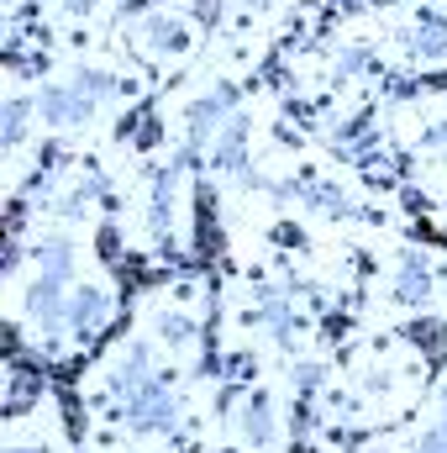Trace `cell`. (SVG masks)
Here are the masks:
<instances>
[{
	"label": "cell",
	"mask_w": 447,
	"mask_h": 453,
	"mask_svg": "<svg viewBox=\"0 0 447 453\" xmlns=\"http://www.w3.org/2000/svg\"><path fill=\"white\" fill-rule=\"evenodd\" d=\"M5 453H42V449H21V443H11V449H5Z\"/></svg>",
	"instance_id": "obj_3"
},
{
	"label": "cell",
	"mask_w": 447,
	"mask_h": 453,
	"mask_svg": "<svg viewBox=\"0 0 447 453\" xmlns=\"http://www.w3.org/2000/svg\"><path fill=\"white\" fill-rule=\"evenodd\" d=\"M21 132H27V101H11V111H5V142L16 148Z\"/></svg>",
	"instance_id": "obj_2"
},
{
	"label": "cell",
	"mask_w": 447,
	"mask_h": 453,
	"mask_svg": "<svg viewBox=\"0 0 447 453\" xmlns=\"http://www.w3.org/2000/svg\"><path fill=\"white\" fill-rule=\"evenodd\" d=\"M106 322V296L101 290H74L69 296V333H95Z\"/></svg>",
	"instance_id": "obj_1"
}]
</instances>
